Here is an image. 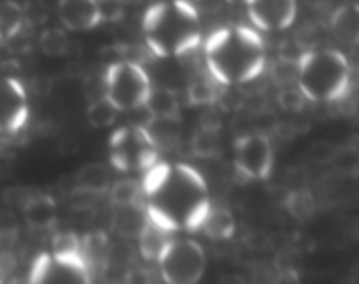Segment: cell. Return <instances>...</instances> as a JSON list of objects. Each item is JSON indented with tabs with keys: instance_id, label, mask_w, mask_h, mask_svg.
Instances as JSON below:
<instances>
[{
	"instance_id": "d6986e66",
	"label": "cell",
	"mask_w": 359,
	"mask_h": 284,
	"mask_svg": "<svg viewBox=\"0 0 359 284\" xmlns=\"http://www.w3.org/2000/svg\"><path fill=\"white\" fill-rule=\"evenodd\" d=\"M76 181L77 188L86 189L93 195H104L112 184L111 174L102 163H88L81 167L76 174Z\"/></svg>"
},
{
	"instance_id": "7a4b0ae2",
	"label": "cell",
	"mask_w": 359,
	"mask_h": 284,
	"mask_svg": "<svg viewBox=\"0 0 359 284\" xmlns=\"http://www.w3.org/2000/svg\"><path fill=\"white\" fill-rule=\"evenodd\" d=\"M205 63L221 86L245 84L265 70V44L258 32L249 27L221 28L205 41Z\"/></svg>"
},
{
	"instance_id": "d6a6232c",
	"label": "cell",
	"mask_w": 359,
	"mask_h": 284,
	"mask_svg": "<svg viewBox=\"0 0 359 284\" xmlns=\"http://www.w3.org/2000/svg\"><path fill=\"white\" fill-rule=\"evenodd\" d=\"M18 221L9 210H0V241H14L18 235Z\"/></svg>"
},
{
	"instance_id": "83f0119b",
	"label": "cell",
	"mask_w": 359,
	"mask_h": 284,
	"mask_svg": "<svg viewBox=\"0 0 359 284\" xmlns=\"http://www.w3.org/2000/svg\"><path fill=\"white\" fill-rule=\"evenodd\" d=\"M277 102H279L280 109L283 111H287V112H298L304 109L305 102H307V98L304 97V93L300 91V88H293L290 84V86H283V90H280V93L277 95Z\"/></svg>"
},
{
	"instance_id": "44dd1931",
	"label": "cell",
	"mask_w": 359,
	"mask_h": 284,
	"mask_svg": "<svg viewBox=\"0 0 359 284\" xmlns=\"http://www.w3.org/2000/svg\"><path fill=\"white\" fill-rule=\"evenodd\" d=\"M217 86H221L216 79L209 74V77L205 76H198L195 79L189 81L188 86V102L191 105H210L216 104L217 100L221 98L219 90Z\"/></svg>"
},
{
	"instance_id": "4fadbf2b",
	"label": "cell",
	"mask_w": 359,
	"mask_h": 284,
	"mask_svg": "<svg viewBox=\"0 0 359 284\" xmlns=\"http://www.w3.org/2000/svg\"><path fill=\"white\" fill-rule=\"evenodd\" d=\"M23 217L34 230H48L56 221L55 198L44 193L28 195L23 202Z\"/></svg>"
},
{
	"instance_id": "ba28073f",
	"label": "cell",
	"mask_w": 359,
	"mask_h": 284,
	"mask_svg": "<svg viewBox=\"0 0 359 284\" xmlns=\"http://www.w3.org/2000/svg\"><path fill=\"white\" fill-rule=\"evenodd\" d=\"M93 273L81 252H42L30 270L35 284H86Z\"/></svg>"
},
{
	"instance_id": "f1b7e54d",
	"label": "cell",
	"mask_w": 359,
	"mask_h": 284,
	"mask_svg": "<svg viewBox=\"0 0 359 284\" xmlns=\"http://www.w3.org/2000/svg\"><path fill=\"white\" fill-rule=\"evenodd\" d=\"M97 7L102 23H116L125 14L126 0H97Z\"/></svg>"
},
{
	"instance_id": "4dcf8cb0",
	"label": "cell",
	"mask_w": 359,
	"mask_h": 284,
	"mask_svg": "<svg viewBox=\"0 0 359 284\" xmlns=\"http://www.w3.org/2000/svg\"><path fill=\"white\" fill-rule=\"evenodd\" d=\"M25 20L32 21V23H44L48 18V7H46V0H25L23 6Z\"/></svg>"
},
{
	"instance_id": "e0dca14e",
	"label": "cell",
	"mask_w": 359,
	"mask_h": 284,
	"mask_svg": "<svg viewBox=\"0 0 359 284\" xmlns=\"http://www.w3.org/2000/svg\"><path fill=\"white\" fill-rule=\"evenodd\" d=\"M200 230L214 241H228L233 237L235 230H237V221H235L233 214L224 207H214L210 205L209 212L203 217Z\"/></svg>"
},
{
	"instance_id": "e575fe53",
	"label": "cell",
	"mask_w": 359,
	"mask_h": 284,
	"mask_svg": "<svg viewBox=\"0 0 359 284\" xmlns=\"http://www.w3.org/2000/svg\"><path fill=\"white\" fill-rule=\"evenodd\" d=\"M186 2H191V4H195V2H200V0H186Z\"/></svg>"
},
{
	"instance_id": "277c9868",
	"label": "cell",
	"mask_w": 359,
	"mask_h": 284,
	"mask_svg": "<svg viewBox=\"0 0 359 284\" xmlns=\"http://www.w3.org/2000/svg\"><path fill=\"white\" fill-rule=\"evenodd\" d=\"M297 84L311 102H340L349 95L351 65L337 49L302 53L298 58Z\"/></svg>"
},
{
	"instance_id": "603a6c76",
	"label": "cell",
	"mask_w": 359,
	"mask_h": 284,
	"mask_svg": "<svg viewBox=\"0 0 359 284\" xmlns=\"http://www.w3.org/2000/svg\"><path fill=\"white\" fill-rule=\"evenodd\" d=\"M119 111L105 97L95 98L90 102L86 111V119L93 128H109L118 119Z\"/></svg>"
},
{
	"instance_id": "ffe728a7",
	"label": "cell",
	"mask_w": 359,
	"mask_h": 284,
	"mask_svg": "<svg viewBox=\"0 0 359 284\" xmlns=\"http://www.w3.org/2000/svg\"><path fill=\"white\" fill-rule=\"evenodd\" d=\"M23 7L14 0H0V42L13 41L25 27Z\"/></svg>"
},
{
	"instance_id": "5bb4252c",
	"label": "cell",
	"mask_w": 359,
	"mask_h": 284,
	"mask_svg": "<svg viewBox=\"0 0 359 284\" xmlns=\"http://www.w3.org/2000/svg\"><path fill=\"white\" fill-rule=\"evenodd\" d=\"M333 35L344 44H359V4H344L330 20Z\"/></svg>"
},
{
	"instance_id": "cb8c5ba5",
	"label": "cell",
	"mask_w": 359,
	"mask_h": 284,
	"mask_svg": "<svg viewBox=\"0 0 359 284\" xmlns=\"http://www.w3.org/2000/svg\"><path fill=\"white\" fill-rule=\"evenodd\" d=\"M191 151L195 156L205 158V160L216 158L221 151L217 130L205 128V126L198 125V128H196L195 135L191 139Z\"/></svg>"
},
{
	"instance_id": "2e32d148",
	"label": "cell",
	"mask_w": 359,
	"mask_h": 284,
	"mask_svg": "<svg viewBox=\"0 0 359 284\" xmlns=\"http://www.w3.org/2000/svg\"><path fill=\"white\" fill-rule=\"evenodd\" d=\"M144 107L153 119H179L177 91L167 86L151 88Z\"/></svg>"
},
{
	"instance_id": "8992f818",
	"label": "cell",
	"mask_w": 359,
	"mask_h": 284,
	"mask_svg": "<svg viewBox=\"0 0 359 284\" xmlns=\"http://www.w3.org/2000/svg\"><path fill=\"white\" fill-rule=\"evenodd\" d=\"M109 158L118 170L142 172L158 161V144L147 126H123L111 135Z\"/></svg>"
},
{
	"instance_id": "52a82bcc",
	"label": "cell",
	"mask_w": 359,
	"mask_h": 284,
	"mask_svg": "<svg viewBox=\"0 0 359 284\" xmlns=\"http://www.w3.org/2000/svg\"><path fill=\"white\" fill-rule=\"evenodd\" d=\"M158 266L165 283H198L205 273V252L202 245L191 238H172L161 251Z\"/></svg>"
},
{
	"instance_id": "d4e9b609",
	"label": "cell",
	"mask_w": 359,
	"mask_h": 284,
	"mask_svg": "<svg viewBox=\"0 0 359 284\" xmlns=\"http://www.w3.org/2000/svg\"><path fill=\"white\" fill-rule=\"evenodd\" d=\"M39 46L46 56H63L69 53L70 39L63 28L51 27L42 30L41 37H39Z\"/></svg>"
},
{
	"instance_id": "9a60e30c",
	"label": "cell",
	"mask_w": 359,
	"mask_h": 284,
	"mask_svg": "<svg viewBox=\"0 0 359 284\" xmlns=\"http://www.w3.org/2000/svg\"><path fill=\"white\" fill-rule=\"evenodd\" d=\"M147 221L146 210L140 203L114 205L112 210V230L125 238H137Z\"/></svg>"
},
{
	"instance_id": "30bf717a",
	"label": "cell",
	"mask_w": 359,
	"mask_h": 284,
	"mask_svg": "<svg viewBox=\"0 0 359 284\" xmlns=\"http://www.w3.org/2000/svg\"><path fill=\"white\" fill-rule=\"evenodd\" d=\"M30 107L23 84L11 76H0V135H14L28 121Z\"/></svg>"
},
{
	"instance_id": "9c48e42d",
	"label": "cell",
	"mask_w": 359,
	"mask_h": 284,
	"mask_svg": "<svg viewBox=\"0 0 359 284\" xmlns=\"http://www.w3.org/2000/svg\"><path fill=\"white\" fill-rule=\"evenodd\" d=\"M235 174L242 181H266L273 170V147L265 133L238 137L233 146Z\"/></svg>"
},
{
	"instance_id": "7c38bea8",
	"label": "cell",
	"mask_w": 359,
	"mask_h": 284,
	"mask_svg": "<svg viewBox=\"0 0 359 284\" xmlns=\"http://www.w3.org/2000/svg\"><path fill=\"white\" fill-rule=\"evenodd\" d=\"M58 20L67 30L88 32L102 23L97 0H58Z\"/></svg>"
},
{
	"instance_id": "6da1fadb",
	"label": "cell",
	"mask_w": 359,
	"mask_h": 284,
	"mask_svg": "<svg viewBox=\"0 0 359 284\" xmlns=\"http://www.w3.org/2000/svg\"><path fill=\"white\" fill-rule=\"evenodd\" d=\"M147 219L168 231L200 230L210 209L209 188L196 168L186 163H154L142 179Z\"/></svg>"
},
{
	"instance_id": "5b68a950",
	"label": "cell",
	"mask_w": 359,
	"mask_h": 284,
	"mask_svg": "<svg viewBox=\"0 0 359 284\" xmlns=\"http://www.w3.org/2000/svg\"><path fill=\"white\" fill-rule=\"evenodd\" d=\"M149 74L139 62L119 60L109 63L104 76V97L118 111H133L146 104L151 91Z\"/></svg>"
},
{
	"instance_id": "7402d4cb",
	"label": "cell",
	"mask_w": 359,
	"mask_h": 284,
	"mask_svg": "<svg viewBox=\"0 0 359 284\" xmlns=\"http://www.w3.org/2000/svg\"><path fill=\"white\" fill-rule=\"evenodd\" d=\"M284 209L297 221H307L316 212V198L307 188H294L286 195Z\"/></svg>"
},
{
	"instance_id": "8fae6325",
	"label": "cell",
	"mask_w": 359,
	"mask_h": 284,
	"mask_svg": "<svg viewBox=\"0 0 359 284\" xmlns=\"http://www.w3.org/2000/svg\"><path fill=\"white\" fill-rule=\"evenodd\" d=\"M252 23L265 32L286 30L297 18V0H248Z\"/></svg>"
},
{
	"instance_id": "484cf974",
	"label": "cell",
	"mask_w": 359,
	"mask_h": 284,
	"mask_svg": "<svg viewBox=\"0 0 359 284\" xmlns=\"http://www.w3.org/2000/svg\"><path fill=\"white\" fill-rule=\"evenodd\" d=\"M337 172L349 177H358L359 175V147L354 144H347V146H337L335 154H333L332 161Z\"/></svg>"
},
{
	"instance_id": "f546056e",
	"label": "cell",
	"mask_w": 359,
	"mask_h": 284,
	"mask_svg": "<svg viewBox=\"0 0 359 284\" xmlns=\"http://www.w3.org/2000/svg\"><path fill=\"white\" fill-rule=\"evenodd\" d=\"M335 149L337 146H333V144L328 142V140H319V142H314L311 146V149H309V156H311V160L314 161V163L325 165L332 161L333 154H335Z\"/></svg>"
},
{
	"instance_id": "3957f363",
	"label": "cell",
	"mask_w": 359,
	"mask_h": 284,
	"mask_svg": "<svg viewBox=\"0 0 359 284\" xmlns=\"http://www.w3.org/2000/svg\"><path fill=\"white\" fill-rule=\"evenodd\" d=\"M142 32L149 51L160 58L188 55L202 41L198 11L186 0L153 4L144 14Z\"/></svg>"
},
{
	"instance_id": "ac0fdd59",
	"label": "cell",
	"mask_w": 359,
	"mask_h": 284,
	"mask_svg": "<svg viewBox=\"0 0 359 284\" xmlns=\"http://www.w3.org/2000/svg\"><path fill=\"white\" fill-rule=\"evenodd\" d=\"M172 231L165 230V228L158 226L156 223H153L151 219L146 221L142 231L139 234V249L140 255L147 259V262H158L161 251L165 249V245L172 241L170 237Z\"/></svg>"
},
{
	"instance_id": "836d02e7",
	"label": "cell",
	"mask_w": 359,
	"mask_h": 284,
	"mask_svg": "<svg viewBox=\"0 0 359 284\" xmlns=\"http://www.w3.org/2000/svg\"><path fill=\"white\" fill-rule=\"evenodd\" d=\"M228 4H248V0H226Z\"/></svg>"
},
{
	"instance_id": "4316f807",
	"label": "cell",
	"mask_w": 359,
	"mask_h": 284,
	"mask_svg": "<svg viewBox=\"0 0 359 284\" xmlns=\"http://www.w3.org/2000/svg\"><path fill=\"white\" fill-rule=\"evenodd\" d=\"M109 195L114 205H128V203H140L142 198V186L133 179H121L112 182L109 188Z\"/></svg>"
},
{
	"instance_id": "1f68e13d",
	"label": "cell",
	"mask_w": 359,
	"mask_h": 284,
	"mask_svg": "<svg viewBox=\"0 0 359 284\" xmlns=\"http://www.w3.org/2000/svg\"><path fill=\"white\" fill-rule=\"evenodd\" d=\"M53 251L56 252H81V238L72 231L56 235L53 241Z\"/></svg>"
}]
</instances>
